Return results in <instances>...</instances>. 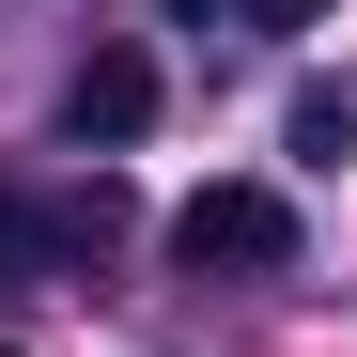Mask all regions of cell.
<instances>
[{
  "instance_id": "6da1fadb",
  "label": "cell",
  "mask_w": 357,
  "mask_h": 357,
  "mask_svg": "<svg viewBox=\"0 0 357 357\" xmlns=\"http://www.w3.org/2000/svg\"><path fill=\"white\" fill-rule=\"evenodd\" d=\"M171 264H187V280H280L295 264V202L249 187V171H218V187L171 218Z\"/></svg>"
},
{
  "instance_id": "7a4b0ae2",
  "label": "cell",
  "mask_w": 357,
  "mask_h": 357,
  "mask_svg": "<svg viewBox=\"0 0 357 357\" xmlns=\"http://www.w3.org/2000/svg\"><path fill=\"white\" fill-rule=\"evenodd\" d=\"M140 125H155V63L140 47H93L63 78V140H140Z\"/></svg>"
},
{
  "instance_id": "3957f363",
  "label": "cell",
  "mask_w": 357,
  "mask_h": 357,
  "mask_svg": "<svg viewBox=\"0 0 357 357\" xmlns=\"http://www.w3.org/2000/svg\"><path fill=\"white\" fill-rule=\"evenodd\" d=\"M0 280H78V264H63V202L0 187Z\"/></svg>"
},
{
  "instance_id": "277c9868",
  "label": "cell",
  "mask_w": 357,
  "mask_h": 357,
  "mask_svg": "<svg viewBox=\"0 0 357 357\" xmlns=\"http://www.w3.org/2000/svg\"><path fill=\"white\" fill-rule=\"evenodd\" d=\"M280 140L311 155V171H342V155H357V93H326V78H311V93L280 109Z\"/></svg>"
},
{
  "instance_id": "5b68a950",
  "label": "cell",
  "mask_w": 357,
  "mask_h": 357,
  "mask_svg": "<svg viewBox=\"0 0 357 357\" xmlns=\"http://www.w3.org/2000/svg\"><path fill=\"white\" fill-rule=\"evenodd\" d=\"M233 16H249V31H311L326 0H233Z\"/></svg>"
},
{
  "instance_id": "8992f818",
  "label": "cell",
  "mask_w": 357,
  "mask_h": 357,
  "mask_svg": "<svg viewBox=\"0 0 357 357\" xmlns=\"http://www.w3.org/2000/svg\"><path fill=\"white\" fill-rule=\"evenodd\" d=\"M171 16H218V0H171Z\"/></svg>"
},
{
  "instance_id": "52a82bcc",
  "label": "cell",
  "mask_w": 357,
  "mask_h": 357,
  "mask_svg": "<svg viewBox=\"0 0 357 357\" xmlns=\"http://www.w3.org/2000/svg\"><path fill=\"white\" fill-rule=\"evenodd\" d=\"M0 357H16V342H0Z\"/></svg>"
}]
</instances>
